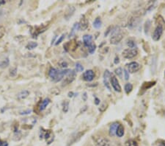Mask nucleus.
Returning <instances> with one entry per match:
<instances>
[{
    "instance_id": "1",
    "label": "nucleus",
    "mask_w": 165,
    "mask_h": 146,
    "mask_svg": "<svg viewBox=\"0 0 165 146\" xmlns=\"http://www.w3.org/2000/svg\"><path fill=\"white\" fill-rule=\"evenodd\" d=\"M92 140L95 146H110V141L108 138L102 136H93Z\"/></svg>"
},
{
    "instance_id": "2",
    "label": "nucleus",
    "mask_w": 165,
    "mask_h": 146,
    "mask_svg": "<svg viewBox=\"0 0 165 146\" xmlns=\"http://www.w3.org/2000/svg\"><path fill=\"white\" fill-rule=\"evenodd\" d=\"M164 32V25L161 23H159L156 27L155 28V30H154L153 33L152 35L153 40L155 41V42H158V41L160 40L161 37H162V34Z\"/></svg>"
},
{
    "instance_id": "3",
    "label": "nucleus",
    "mask_w": 165,
    "mask_h": 146,
    "mask_svg": "<svg viewBox=\"0 0 165 146\" xmlns=\"http://www.w3.org/2000/svg\"><path fill=\"white\" fill-rule=\"evenodd\" d=\"M122 55L126 59H132L138 55V50L137 49H125L123 51Z\"/></svg>"
},
{
    "instance_id": "4",
    "label": "nucleus",
    "mask_w": 165,
    "mask_h": 146,
    "mask_svg": "<svg viewBox=\"0 0 165 146\" xmlns=\"http://www.w3.org/2000/svg\"><path fill=\"white\" fill-rule=\"evenodd\" d=\"M43 137L46 139V142L48 143V144H51L54 139V134H53L52 132H51L50 130H46L45 131H40V138L43 139Z\"/></svg>"
},
{
    "instance_id": "5",
    "label": "nucleus",
    "mask_w": 165,
    "mask_h": 146,
    "mask_svg": "<svg viewBox=\"0 0 165 146\" xmlns=\"http://www.w3.org/2000/svg\"><path fill=\"white\" fill-rule=\"evenodd\" d=\"M76 77V73L74 70L70 71V72L66 75V77L65 78L64 81L62 82V86H67L71 84L72 82L75 80V77Z\"/></svg>"
},
{
    "instance_id": "6",
    "label": "nucleus",
    "mask_w": 165,
    "mask_h": 146,
    "mask_svg": "<svg viewBox=\"0 0 165 146\" xmlns=\"http://www.w3.org/2000/svg\"><path fill=\"white\" fill-rule=\"evenodd\" d=\"M123 39V34L119 31L117 33L112 35V37L110 38V43L112 44H118L122 41Z\"/></svg>"
},
{
    "instance_id": "7",
    "label": "nucleus",
    "mask_w": 165,
    "mask_h": 146,
    "mask_svg": "<svg viewBox=\"0 0 165 146\" xmlns=\"http://www.w3.org/2000/svg\"><path fill=\"white\" fill-rule=\"evenodd\" d=\"M127 67L128 72H129L130 73H134L140 70L141 66L139 63L136 62V61H132L127 65Z\"/></svg>"
},
{
    "instance_id": "8",
    "label": "nucleus",
    "mask_w": 165,
    "mask_h": 146,
    "mask_svg": "<svg viewBox=\"0 0 165 146\" xmlns=\"http://www.w3.org/2000/svg\"><path fill=\"white\" fill-rule=\"evenodd\" d=\"M110 81H111L112 86L113 87L114 91L117 92H120L122 89H121V86H120V85L119 81H118V78H117L115 76H111Z\"/></svg>"
},
{
    "instance_id": "9",
    "label": "nucleus",
    "mask_w": 165,
    "mask_h": 146,
    "mask_svg": "<svg viewBox=\"0 0 165 146\" xmlns=\"http://www.w3.org/2000/svg\"><path fill=\"white\" fill-rule=\"evenodd\" d=\"M95 77V72L92 70V69H89V70H87L83 73V79H84L85 81L90 82Z\"/></svg>"
},
{
    "instance_id": "10",
    "label": "nucleus",
    "mask_w": 165,
    "mask_h": 146,
    "mask_svg": "<svg viewBox=\"0 0 165 146\" xmlns=\"http://www.w3.org/2000/svg\"><path fill=\"white\" fill-rule=\"evenodd\" d=\"M111 72L108 69L105 70L104 74H103V83H104L105 86L110 91L111 90V88H110V84H109V79L111 78Z\"/></svg>"
},
{
    "instance_id": "11",
    "label": "nucleus",
    "mask_w": 165,
    "mask_h": 146,
    "mask_svg": "<svg viewBox=\"0 0 165 146\" xmlns=\"http://www.w3.org/2000/svg\"><path fill=\"white\" fill-rule=\"evenodd\" d=\"M88 26H89V21L84 16H83L79 22V30H85L87 29Z\"/></svg>"
},
{
    "instance_id": "12",
    "label": "nucleus",
    "mask_w": 165,
    "mask_h": 146,
    "mask_svg": "<svg viewBox=\"0 0 165 146\" xmlns=\"http://www.w3.org/2000/svg\"><path fill=\"white\" fill-rule=\"evenodd\" d=\"M84 134V132H79V133H76V134H73V136H71V141L68 143V146L71 145L73 144V143L78 142L79 140L81 139V136H82Z\"/></svg>"
},
{
    "instance_id": "13",
    "label": "nucleus",
    "mask_w": 165,
    "mask_h": 146,
    "mask_svg": "<svg viewBox=\"0 0 165 146\" xmlns=\"http://www.w3.org/2000/svg\"><path fill=\"white\" fill-rule=\"evenodd\" d=\"M156 81H148V82H144L143 83L142 86H141L140 89L142 91H143V92H144L146 90H148V89L151 88L152 86H153L155 84H156Z\"/></svg>"
},
{
    "instance_id": "14",
    "label": "nucleus",
    "mask_w": 165,
    "mask_h": 146,
    "mask_svg": "<svg viewBox=\"0 0 165 146\" xmlns=\"http://www.w3.org/2000/svg\"><path fill=\"white\" fill-rule=\"evenodd\" d=\"M58 72H59V70L55 69V68H51V69H49V76L50 78H51L54 82H55L56 79H57Z\"/></svg>"
},
{
    "instance_id": "15",
    "label": "nucleus",
    "mask_w": 165,
    "mask_h": 146,
    "mask_svg": "<svg viewBox=\"0 0 165 146\" xmlns=\"http://www.w3.org/2000/svg\"><path fill=\"white\" fill-rule=\"evenodd\" d=\"M92 36L91 35H84L83 36V43L85 47H89L90 45L92 43Z\"/></svg>"
},
{
    "instance_id": "16",
    "label": "nucleus",
    "mask_w": 165,
    "mask_h": 146,
    "mask_svg": "<svg viewBox=\"0 0 165 146\" xmlns=\"http://www.w3.org/2000/svg\"><path fill=\"white\" fill-rule=\"evenodd\" d=\"M120 124L118 122H114V123L112 124L110 127V130H109V134H110V136H114L116 134V131L118 129V125Z\"/></svg>"
},
{
    "instance_id": "17",
    "label": "nucleus",
    "mask_w": 165,
    "mask_h": 146,
    "mask_svg": "<svg viewBox=\"0 0 165 146\" xmlns=\"http://www.w3.org/2000/svg\"><path fill=\"white\" fill-rule=\"evenodd\" d=\"M75 8L73 6H69L67 8L66 11L65 13V18L66 19H69V18L71 17L75 12Z\"/></svg>"
},
{
    "instance_id": "18",
    "label": "nucleus",
    "mask_w": 165,
    "mask_h": 146,
    "mask_svg": "<svg viewBox=\"0 0 165 146\" xmlns=\"http://www.w3.org/2000/svg\"><path fill=\"white\" fill-rule=\"evenodd\" d=\"M50 102H51V100H50L49 98H46V99L43 100V101H41V103L39 105V111H43L47 107L48 105L49 104Z\"/></svg>"
},
{
    "instance_id": "19",
    "label": "nucleus",
    "mask_w": 165,
    "mask_h": 146,
    "mask_svg": "<svg viewBox=\"0 0 165 146\" xmlns=\"http://www.w3.org/2000/svg\"><path fill=\"white\" fill-rule=\"evenodd\" d=\"M124 133H125V129H124L123 125L120 124L118 125V129H117V131H116V135L118 136V137H122L124 135Z\"/></svg>"
},
{
    "instance_id": "20",
    "label": "nucleus",
    "mask_w": 165,
    "mask_h": 146,
    "mask_svg": "<svg viewBox=\"0 0 165 146\" xmlns=\"http://www.w3.org/2000/svg\"><path fill=\"white\" fill-rule=\"evenodd\" d=\"M29 91H27V90H23V91H21V92H20L18 94V98L19 100H24L29 96Z\"/></svg>"
},
{
    "instance_id": "21",
    "label": "nucleus",
    "mask_w": 165,
    "mask_h": 146,
    "mask_svg": "<svg viewBox=\"0 0 165 146\" xmlns=\"http://www.w3.org/2000/svg\"><path fill=\"white\" fill-rule=\"evenodd\" d=\"M151 71H152V73L154 74L155 72H156V65H157V60H156V56L155 55L154 57H153L152 61H151Z\"/></svg>"
},
{
    "instance_id": "22",
    "label": "nucleus",
    "mask_w": 165,
    "mask_h": 146,
    "mask_svg": "<svg viewBox=\"0 0 165 146\" xmlns=\"http://www.w3.org/2000/svg\"><path fill=\"white\" fill-rule=\"evenodd\" d=\"M92 25H93V27L95 28V29H99L102 25V21L101 18L97 17L95 19V21H93V24Z\"/></svg>"
},
{
    "instance_id": "23",
    "label": "nucleus",
    "mask_w": 165,
    "mask_h": 146,
    "mask_svg": "<svg viewBox=\"0 0 165 146\" xmlns=\"http://www.w3.org/2000/svg\"><path fill=\"white\" fill-rule=\"evenodd\" d=\"M37 47H38V43H37V42H30L27 44V46H26V48H27V50H33V49L36 48Z\"/></svg>"
},
{
    "instance_id": "24",
    "label": "nucleus",
    "mask_w": 165,
    "mask_h": 146,
    "mask_svg": "<svg viewBox=\"0 0 165 146\" xmlns=\"http://www.w3.org/2000/svg\"><path fill=\"white\" fill-rule=\"evenodd\" d=\"M151 26V20H147L145 24H144V33L145 35H148V32H149V30H150V27Z\"/></svg>"
},
{
    "instance_id": "25",
    "label": "nucleus",
    "mask_w": 165,
    "mask_h": 146,
    "mask_svg": "<svg viewBox=\"0 0 165 146\" xmlns=\"http://www.w3.org/2000/svg\"><path fill=\"white\" fill-rule=\"evenodd\" d=\"M124 90H125V93L129 95L133 90V85L131 84H126L125 85V87H124Z\"/></svg>"
},
{
    "instance_id": "26",
    "label": "nucleus",
    "mask_w": 165,
    "mask_h": 146,
    "mask_svg": "<svg viewBox=\"0 0 165 146\" xmlns=\"http://www.w3.org/2000/svg\"><path fill=\"white\" fill-rule=\"evenodd\" d=\"M10 61L9 58H5V59L2 60V61H0V68H2V69H5L7 66L9 65Z\"/></svg>"
},
{
    "instance_id": "27",
    "label": "nucleus",
    "mask_w": 165,
    "mask_h": 146,
    "mask_svg": "<svg viewBox=\"0 0 165 146\" xmlns=\"http://www.w3.org/2000/svg\"><path fill=\"white\" fill-rule=\"evenodd\" d=\"M125 146H139L138 143L134 140H129L125 142Z\"/></svg>"
},
{
    "instance_id": "28",
    "label": "nucleus",
    "mask_w": 165,
    "mask_h": 146,
    "mask_svg": "<svg viewBox=\"0 0 165 146\" xmlns=\"http://www.w3.org/2000/svg\"><path fill=\"white\" fill-rule=\"evenodd\" d=\"M76 30H79V23H75L74 25H73V28L71 30V32L70 35H69V37H72L73 35L75 34V32L76 31Z\"/></svg>"
},
{
    "instance_id": "29",
    "label": "nucleus",
    "mask_w": 165,
    "mask_h": 146,
    "mask_svg": "<svg viewBox=\"0 0 165 146\" xmlns=\"http://www.w3.org/2000/svg\"><path fill=\"white\" fill-rule=\"evenodd\" d=\"M95 49H96V45L95 44L92 43L88 47V52L90 53V54H93L95 51Z\"/></svg>"
},
{
    "instance_id": "30",
    "label": "nucleus",
    "mask_w": 165,
    "mask_h": 146,
    "mask_svg": "<svg viewBox=\"0 0 165 146\" xmlns=\"http://www.w3.org/2000/svg\"><path fill=\"white\" fill-rule=\"evenodd\" d=\"M69 109V103L68 101H65L62 103V111L63 112L67 113Z\"/></svg>"
},
{
    "instance_id": "31",
    "label": "nucleus",
    "mask_w": 165,
    "mask_h": 146,
    "mask_svg": "<svg viewBox=\"0 0 165 146\" xmlns=\"http://www.w3.org/2000/svg\"><path fill=\"white\" fill-rule=\"evenodd\" d=\"M126 44H127L128 47L130 49H135V47H136V44H135V42L133 40L127 41V43Z\"/></svg>"
},
{
    "instance_id": "32",
    "label": "nucleus",
    "mask_w": 165,
    "mask_h": 146,
    "mask_svg": "<svg viewBox=\"0 0 165 146\" xmlns=\"http://www.w3.org/2000/svg\"><path fill=\"white\" fill-rule=\"evenodd\" d=\"M114 73H115L118 76V77H122V75H123V69H122V68H120V67H118V68H117V69L114 70Z\"/></svg>"
},
{
    "instance_id": "33",
    "label": "nucleus",
    "mask_w": 165,
    "mask_h": 146,
    "mask_svg": "<svg viewBox=\"0 0 165 146\" xmlns=\"http://www.w3.org/2000/svg\"><path fill=\"white\" fill-rule=\"evenodd\" d=\"M76 70L77 72H83V70H84V67H83V66L80 63H76Z\"/></svg>"
},
{
    "instance_id": "34",
    "label": "nucleus",
    "mask_w": 165,
    "mask_h": 146,
    "mask_svg": "<svg viewBox=\"0 0 165 146\" xmlns=\"http://www.w3.org/2000/svg\"><path fill=\"white\" fill-rule=\"evenodd\" d=\"M107 106H108L107 103H103V104H102L101 106H100V108H99V111H101V112H103V111H104L105 110H106V109H107Z\"/></svg>"
},
{
    "instance_id": "35",
    "label": "nucleus",
    "mask_w": 165,
    "mask_h": 146,
    "mask_svg": "<svg viewBox=\"0 0 165 146\" xmlns=\"http://www.w3.org/2000/svg\"><path fill=\"white\" fill-rule=\"evenodd\" d=\"M16 75H17V69H16V68H13V69H10V75L12 76V77H15Z\"/></svg>"
},
{
    "instance_id": "36",
    "label": "nucleus",
    "mask_w": 165,
    "mask_h": 146,
    "mask_svg": "<svg viewBox=\"0 0 165 146\" xmlns=\"http://www.w3.org/2000/svg\"><path fill=\"white\" fill-rule=\"evenodd\" d=\"M65 34H62V35H61L60 37V39H58V40L56 42V43H55V45H58V44H60L61 43V42H62V41L64 40V39H65Z\"/></svg>"
},
{
    "instance_id": "37",
    "label": "nucleus",
    "mask_w": 165,
    "mask_h": 146,
    "mask_svg": "<svg viewBox=\"0 0 165 146\" xmlns=\"http://www.w3.org/2000/svg\"><path fill=\"white\" fill-rule=\"evenodd\" d=\"M5 33V29L2 26L0 25V39H2Z\"/></svg>"
},
{
    "instance_id": "38",
    "label": "nucleus",
    "mask_w": 165,
    "mask_h": 146,
    "mask_svg": "<svg viewBox=\"0 0 165 146\" xmlns=\"http://www.w3.org/2000/svg\"><path fill=\"white\" fill-rule=\"evenodd\" d=\"M124 73V77H125V80H128L129 79V72H128L127 69H124L123 70Z\"/></svg>"
},
{
    "instance_id": "39",
    "label": "nucleus",
    "mask_w": 165,
    "mask_h": 146,
    "mask_svg": "<svg viewBox=\"0 0 165 146\" xmlns=\"http://www.w3.org/2000/svg\"><path fill=\"white\" fill-rule=\"evenodd\" d=\"M156 144H157V146H165V140H159Z\"/></svg>"
},
{
    "instance_id": "40",
    "label": "nucleus",
    "mask_w": 165,
    "mask_h": 146,
    "mask_svg": "<svg viewBox=\"0 0 165 146\" xmlns=\"http://www.w3.org/2000/svg\"><path fill=\"white\" fill-rule=\"evenodd\" d=\"M112 29V27H109L108 28H107V30H106V32H105V33H104L105 37H106V36H107V35H108L109 34L111 33Z\"/></svg>"
},
{
    "instance_id": "41",
    "label": "nucleus",
    "mask_w": 165,
    "mask_h": 146,
    "mask_svg": "<svg viewBox=\"0 0 165 146\" xmlns=\"http://www.w3.org/2000/svg\"><path fill=\"white\" fill-rule=\"evenodd\" d=\"M31 112H32V110L28 109V110H27V111H21V112H20V114H21V115H26V114H29Z\"/></svg>"
},
{
    "instance_id": "42",
    "label": "nucleus",
    "mask_w": 165,
    "mask_h": 146,
    "mask_svg": "<svg viewBox=\"0 0 165 146\" xmlns=\"http://www.w3.org/2000/svg\"><path fill=\"white\" fill-rule=\"evenodd\" d=\"M60 66L62 68H66L67 66H68V63L66 62V61H62V62L60 63Z\"/></svg>"
},
{
    "instance_id": "43",
    "label": "nucleus",
    "mask_w": 165,
    "mask_h": 146,
    "mask_svg": "<svg viewBox=\"0 0 165 146\" xmlns=\"http://www.w3.org/2000/svg\"><path fill=\"white\" fill-rule=\"evenodd\" d=\"M0 146H8V142L0 140Z\"/></svg>"
},
{
    "instance_id": "44",
    "label": "nucleus",
    "mask_w": 165,
    "mask_h": 146,
    "mask_svg": "<svg viewBox=\"0 0 165 146\" xmlns=\"http://www.w3.org/2000/svg\"><path fill=\"white\" fill-rule=\"evenodd\" d=\"M114 64H119V63H120L119 57H118V56H116L115 57V58H114Z\"/></svg>"
},
{
    "instance_id": "45",
    "label": "nucleus",
    "mask_w": 165,
    "mask_h": 146,
    "mask_svg": "<svg viewBox=\"0 0 165 146\" xmlns=\"http://www.w3.org/2000/svg\"><path fill=\"white\" fill-rule=\"evenodd\" d=\"M95 105L100 104V100H99L98 98H95Z\"/></svg>"
},
{
    "instance_id": "46",
    "label": "nucleus",
    "mask_w": 165,
    "mask_h": 146,
    "mask_svg": "<svg viewBox=\"0 0 165 146\" xmlns=\"http://www.w3.org/2000/svg\"><path fill=\"white\" fill-rule=\"evenodd\" d=\"M5 3H6V2H5V0H0V7L2 6V5H5Z\"/></svg>"
},
{
    "instance_id": "47",
    "label": "nucleus",
    "mask_w": 165,
    "mask_h": 146,
    "mask_svg": "<svg viewBox=\"0 0 165 146\" xmlns=\"http://www.w3.org/2000/svg\"><path fill=\"white\" fill-rule=\"evenodd\" d=\"M73 95H74V93H73V92H69V93H68V97H69V98H72V97L73 96Z\"/></svg>"
},
{
    "instance_id": "48",
    "label": "nucleus",
    "mask_w": 165,
    "mask_h": 146,
    "mask_svg": "<svg viewBox=\"0 0 165 146\" xmlns=\"http://www.w3.org/2000/svg\"><path fill=\"white\" fill-rule=\"evenodd\" d=\"M83 100H84V101H86V100H87V93L84 92V98H83Z\"/></svg>"
},
{
    "instance_id": "49",
    "label": "nucleus",
    "mask_w": 165,
    "mask_h": 146,
    "mask_svg": "<svg viewBox=\"0 0 165 146\" xmlns=\"http://www.w3.org/2000/svg\"><path fill=\"white\" fill-rule=\"evenodd\" d=\"M164 116H165V111H164Z\"/></svg>"
}]
</instances>
